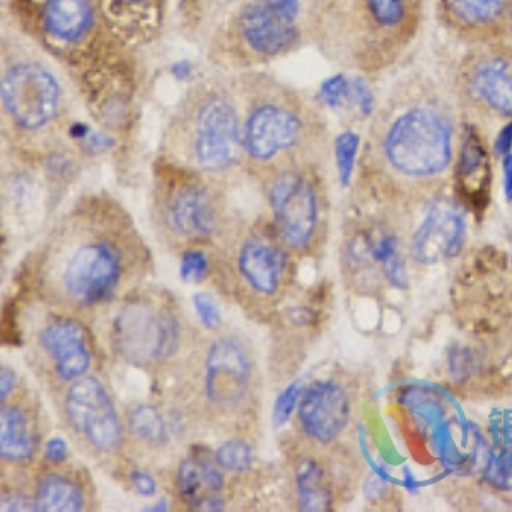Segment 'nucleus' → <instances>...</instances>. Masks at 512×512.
Wrapping results in <instances>:
<instances>
[{"instance_id":"1","label":"nucleus","mask_w":512,"mask_h":512,"mask_svg":"<svg viewBox=\"0 0 512 512\" xmlns=\"http://www.w3.org/2000/svg\"><path fill=\"white\" fill-rule=\"evenodd\" d=\"M384 154L402 175H437L451 161V128L439 111L412 108L391 123Z\"/></svg>"},{"instance_id":"2","label":"nucleus","mask_w":512,"mask_h":512,"mask_svg":"<svg viewBox=\"0 0 512 512\" xmlns=\"http://www.w3.org/2000/svg\"><path fill=\"white\" fill-rule=\"evenodd\" d=\"M178 340L180 330L175 316L147 301L128 303L113 323L118 354L139 366L163 361L175 352Z\"/></svg>"},{"instance_id":"3","label":"nucleus","mask_w":512,"mask_h":512,"mask_svg":"<svg viewBox=\"0 0 512 512\" xmlns=\"http://www.w3.org/2000/svg\"><path fill=\"white\" fill-rule=\"evenodd\" d=\"M2 105L18 127L41 130L59 115L62 89L43 65L18 62L2 77Z\"/></svg>"},{"instance_id":"4","label":"nucleus","mask_w":512,"mask_h":512,"mask_svg":"<svg viewBox=\"0 0 512 512\" xmlns=\"http://www.w3.org/2000/svg\"><path fill=\"white\" fill-rule=\"evenodd\" d=\"M193 113V152L198 164L209 171H221L238 159L243 146L239 117L233 99L209 89L197 93Z\"/></svg>"},{"instance_id":"5","label":"nucleus","mask_w":512,"mask_h":512,"mask_svg":"<svg viewBox=\"0 0 512 512\" xmlns=\"http://www.w3.org/2000/svg\"><path fill=\"white\" fill-rule=\"evenodd\" d=\"M262 98L251 106L245 128L243 147L256 161H270L280 152L297 146L303 134V120L294 110L289 96L279 86H263Z\"/></svg>"},{"instance_id":"6","label":"nucleus","mask_w":512,"mask_h":512,"mask_svg":"<svg viewBox=\"0 0 512 512\" xmlns=\"http://www.w3.org/2000/svg\"><path fill=\"white\" fill-rule=\"evenodd\" d=\"M65 407L70 424L94 448L111 453L122 444V425L117 410L98 379L86 378L72 384Z\"/></svg>"},{"instance_id":"7","label":"nucleus","mask_w":512,"mask_h":512,"mask_svg":"<svg viewBox=\"0 0 512 512\" xmlns=\"http://www.w3.org/2000/svg\"><path fill=\"white\" fill-rule=\"evenodd\" d=\"M122 265L115 248L93 243L76 251L65 268L64 284L69 296L81 304L105 301L117 287Z\"/></svg>"},{"instance_id":"8","label":"nucleus","mask_w":512,"mask_h":512,"mask_svg":"<svg viewBox=\"0 0 512 512\" xmlns=\"http://www.w3.org/2000/svg\"><path fill=\"white\" fill-rule=\"evenodd\" d=\"M272 207L277 229L287 245H308L318 222V200L311 183L294 173L280 175L272 187Z\"/></svg>"},{"instance_id":"9","label":"nucleus","mask_w":512,"mask_h":512,"mask_svg":"<svg viewBox=\"0 0 512 512\" xmlns=\"http://www.w3.org/2000/svg\"><path fill=\"white\" fill-rule=\"evenodd\" d=\"M350 403L344 388L335 381L311 384L299 407L303 429L318 443H330L344 431L349 420Z\"/></svg>"},{"instance_id":"10","label":"nucleus","mask_w":512,"mask_h":512,"mask_svg":"<svg viewBox=\"0 0 512 512\" xmlns=\"http://www.w3.org/2000/svg\"><path fill=\"white\" fill-rule=\"evenodd\" d=\"M465 219L458 210L436 204L425 217L412 241V255L424 265L454 258L465 241Z\"/></svg>"},{"instance_id":"11","label":"nucleus","mask_w":512,"mask_h":512,"mask_svg":"<svg viewBox=\"0 0 512 512\" xmlns=\"http://www.w3.org/2000/svg\"><path fill=\"white\" fill-rule=\"evenodd\" d=\"M250 359L234 340H217L207 357V395L219 405H233L250 383Z\"/></svg>"},{"instance_id":"12","label":"nucleus","mask_w":512,"mask_h":512,"mask_svg":"<svg viewBox=\"0 0 512 512\" xmlns=\"http://www.w3.org/2000/svg\"><path fill=\"white\" fill-rule=\"evenodd\" d=\"M239 38L251 52L262 57H275L296 43V24L274 11L265 0L246 7L238 18Z\"/></svg>"},{"instance_id":"13","label":"nucleus","mask_w":512,"mask_h":512,"mask_svg":"<svg viewBox=\"0 0 512 512\" xmlns=\"http://www.w3.org/2000/svg\"><path fill=\"white\" fill-rule=\"evenodd\" d=\"M98 7V0H43L38 14L41 31L55 45H79L93 31Z\"/></svg>"},{"instance_id":"14","label":"nucleus","mask_w":512,"mask_h":512,"mask_svg":"<svg viewBox=\"0 0 512 512\" xmlns=\"http://www.w3.org/2000/svg\"><path fill=\"white\" fill-rule=\"evenodd\" d=\"M40 344L57 367V373L65 381L81 378L91 364L86 332L72 320H57L41 332Z\"/></svg>"},{"instance_id":"15","label":"nucleus","mask_w":512,"mask_h":512,"mask_svg":"<svg viewBox=\"0 0 512 512\" xmlns=\"http://www.w3.org/2000/svg\"><path fill=\"white\" fill-rule=\"evenodd\" d=\"M219 465V463H217ZM207 451H195L178 470L181 499L197 511H221L224 477Z\"/></svg>"},{"instance_id":"16","label":"nucleus","mask_w":512,"mask_h":512,"mask_svg":"<svg viewBox=\"0 0 512 512\" xmlns=\"http://www.w3.org/2000/svg\"><path fill=\"white\" fill-rule=\"evenodd\" d=\"M169 224L183 238L210 236L216 226V216L209 193L195 185L183 188L169 209Z\"/></svg>"},{"instance_id":"17","label":"nucleus","mask_w":512,"mask_h":512,"mask_svg":"<svg viewBox=\"0 0 512 512\" xmlns=\"http://www.w3.org/2000/svg\"><path fill=\"white\" fill-rule=\"evenodd\" d=\"M238 265L255 291L274 294L286 268V256L275 246L251 239L239 253Z\"/></svg>"},{"instance_id":"18","label":"nucleus","mask_w":512,"mask_h":512,"mask_svg":"<svg viewBox=\"0 0 512 512\" xmlns=\"http://www.w3.org/2000/svg\"><path fill=\"white\" fill-rule=\"evenodd\" d=\"M473 91L492 110L512 117V65L504 57H490L473 70Z\"/></svg>"},{"instance_id":"19","label":"nucleus","mask_w":512,"mask_h":512,"mask_svg":"<svg viewBox=\"0 0 512 512\" xmlns=\"http://www.w3.org/2000/svg\"><path fill=\"white\" fill-rule=\"evenodd\" d=\"M35 449L28 420L18 408H2L0 415V454L7 461H24Z\"/></svg>"},{"instance_id":"20","label":"nucleus","mask_w":512,"mask_h":512,"mask_svg":"<svg viewBox=\"0 0 512 512\" xmlns=\"http://www.w3.org/2000/svg\"><path fill=\"white\" fill-rule=\"evenodd\" d=\"M84 507V497L76 483L60 475L43 478L36 492L35 511L79 512Z\"/></svg>"},{"instance_id":"21","label":"nucleus","mask_w":512,"mask_h":512,"mask_svg":"<svg viewBox=\"0 0 512 512\" xmlns=\"http://www.w3.org/2000/svg\"><path fill=\"white\" fill-rule=\"evenodd\" d=\"M163 0H98L101 16L117 23V28H151L158 19Z\"/></svg>"},{"instance_id":"22","label":"nucleus","mask_w":512,"mask_h":512,"mask_svg":"<svg viewBox=\"0 0 512 512\" xmlns=\"http://www.w3.org/2000/svg\"><path fill=\"white\" fill-rule=\"evenodd\" d=\"M297 489L301 509L309 512L330 511L332 492L325 482V473L315 461H304L297 470Z\"/></svg>"},{"instance_id":"23","label":"nucleus","mask_w":512,"mask_h":512,"mask_svg":"<svg viewBox=\"0 0 512 512\" xmlns=\"http://www.w3.org/2000/svg\"><path fill=\"white\" fill-rule=\"evenodd\" d=\"M507 0H449V11L460 23L483 26L501 18Z\"/></svg>"},{"instance_id":"24","label":"nucleus","mask_w":512,"mask_h":512,"mask_svg":"<svg viewBox=\"0 0 512 512\" xmlns=\"http://www.w3.org/2000/svg\"><path fill=\"white\" fill-rule=\"evenodd\" d=\"M128 424H130V432L140 441L163 444L168 439L166 424L156 408H134L128 417Z\"/></svg>"},{"instance_id":"25","label":"nucleus","mask_w":512,"mask_h":512,"mask_svg":"<svg viewBox=\"0 0 512 512\" xmlns=\"http://www.w3.org/2000/svg\"><path fill=\"white\" fill-rule=\"evenodd\" d=\"M485 164H487V156H485L480 140L475 135H470L463 144L460 166H458V178H460L461 185L466 187L470 181L478 180L475 176H483Z\"/></svg>"},{"instance_id":"26","label":"nucleus","mask_w":512,"mask_h":512,"mask_svg":"<svg viewBox=\"0 0 512 512\" xmlns=\"http://www.w3.org/2000/svg\"><path fill=\"white\" fill-rule=\"evenodd\" d=\"M367 16L373 19L378 28L390 30L396 28L405 18V0H362Z\"/></svg>"},{"instance_id":"27","label":"nucleus","mask_w":512,"mask_h":512,"mask_svg":"<svg viewBox=\"0 0 512 512\" xmlns=\"http://www.w3.org/2000/svg\"><path fill=\"white\" fill-rule=\"evenodd\" d=\"M216 461L229 472H246L253 463L251 446L241 439H231L217 449Z\"/></svg>"},{"instance_id":"28","label":"nucleus","mask_w":512,"mask_h":512,"mask_svg":"<svg viewBox=\"0 0 512 512\" xmlns=\"http://www.w3.org/2000/svg\"><path fill=\"white\" fill-rule=\"evenodd\" d=\"M359 144H361V137L354 134V132H344V134L338 135L337 140H335L338 176H340V181H342L344 187L349 185L352 173H354Z\"/></svg>"},{"instance_id":"29","label":"nucleus","mask_w":512,"mask_h":512,"mask_svg":"<svg viewBox=\"0 0 512 512\" xmlns=\"http://www.w3.org/2000/svg\"><path fill=\"white\" fill-rule=\"evenodd\" d=\"M485 478L497 489L512 490V446L492 454Z\"/></svg>"},{"instance_id":"30","label":"nucleus","mask_w":512,"mask_h":512,"mask_svg":"<svg viewBox=\"0 0 512 512\" xmlns=\"http://www.w3.org/2000/svg\"><path fill=\"white\" fill-rule=\"evenodd\" d=\"M321 96L330 108H342V106H354L352 101V81L344 76H335L323 82Z\"/></svg>"},{"instance_id":"31","label":"nucleus","mask_w":512,"mask_h":512,"mask_svg":"<svg viewBox=\"0 0 512 512\" xmlns=\"http://www.w3.org/2000/svg\"><path fill=\"white\" fill-rule=\"evenodd\" d=\"M209 272V260L204 251H187L181 256V279L190 284H197L207 277Z\"/></svg>"},{"instance_id":"32","label":"nucleus","mask_w":512,"mask_h":512,"mask_svg":"<svg viewBox=\"0 0 512 512\" xmlns=\"http://www.w3.org/2000/svg\"><path fill=\"white\" fill-rule=\"evenodd\" d=\"M301 398V383H292L289 388L280 393L274 407V424L277 427L286 425L291 419L292 412L296 410L297 402Z\"/></svg>"},{"instance_id":"33","label":"nucleus","mask_w":512,"mask_h":512,"mask_svg":"<svg viewBox=\"0 0 512 512\" xmlns=\"http://www.w3.org/2000/svg\"><path fill=\"white\" fill-rule=\"evenodd\" d=\"M193 306L197 311L202 325L209 330H216L221 325V309L217 306L216 299L207 292H198L193 296Z\"/></svg>"},{"instance_id":"34","label":"nucleus","mask_w":512,"mask_h":512,"mask_svg":"<svg viewBox=\"0 0 512 512\" xmlns=\"http://www.w3.org/2000/svg\"><path fill=\"white\" fill-rule=\"evenodd\" d=\"M383 267L384 274H386V277L390 280V284L398 287V289H403V287L408 286L407 267H405L402 256L395 253V255L390 256L388 260H384Z\"/></svg>"},{"instance_id":"35","label":"nucleus","mask_w":512,"mask_h":512,"mask_svg":"<svg viewBox=\"0 0 512 512\" xmlns=\"http://www.w3.org/2000/svg\"><path fill=\"white\" fill-rule=\"evenodd\" d=\"M130 480L134 482L135 489L139 490L140 495L151 497V495L156 494L158 485H156V480L149 473L134 470V472L130 473Z\"/></svg>"},{"instance_id":"36","label":"nucleus","mask_w":512,"mask_h":512,"mask_svg":"<svg viewBox=\"0 0 512 512\" xmlns=\"http://www.w3.org/2000/svg\"><path fill=\"white\" fill-rule=\"evenodd\" d=\"M395 253H398V241L393 236H386V238L381 239L378 245L374 246L373 250L374 260H378L381 263L384 260H388Z\"/></svg>"},{"instance_id":"37","label":"nucleus","mask_w":512,"mask_h":512,"mask_svg":"<svg viewBox=\"0 0 512 512\" xmlns=\"http://www.w3.org/2000/svg\"><path fill=\"white\" fill-rule=\"evenodd\" d=\"M67 453H69V449H67V443H65L64 439L53 437V439L48 441L47 451H45L48 461L62 463L67 458Z\"/></svg>"},{"instance_id":"38","label":"nucleus","mask_w":512,"mask_h":512,"mask_svg":"<svg viewBox=\"0 0 512 512\" xmlns=\"http://www.w3.org/2000/svg\"><path fill=\"white\" fill-rule=\"evenodd\" d=\"M265 2L282 16H286L291 21H296L299 0H265Z\"/></svg>"},{"instance_id":"39","label":"nucleus","mask_w":512,"mask_h":512,"mask_svg":"<svg viewBox=\"0 0 512 512\" xmlns=\"http://www.w3.org/2000/svg\"><path fill=\"white\" fill-rule=\"evenodd\" d=\"M2 511H35V502H30L19 495L2 494Z\"/></svg>"},{"instance_id":"40","label":"nucleus","mask_w":512,"mask_h":512,"mask_svg":"<svg viewBox=\"0 0 512 512\" xmlns=\"http://www.w3.org/2000/svg\"><path fill=\"white\" fill-rule=\"evenodd\" d=\"M512 118V117H511ZM512 151V120L507 123L506 127L502 128L499 135H497V140H495V152L499 154V156H507V154H511Z\"/></svg>"},{"instance_id":"41","label":"nucleus","mask_w":512,"mask_h":512,"mask_svg":"<svg viewBox=\"0 0 512 512\" xmlns=\"http://www.w3.org/2000/svg\"><path fill=\"white\" fill-rule=\"evenodd\" d=\"M14 384H16V376H14L11 369L4 367V369L0 371V400H2V402H6L7 396L11 395Z\"/></svg>"},{"instance_id":"42","label":"nucleus","mask_w":512,"mask_h":512,"mask_svg":"<svg viewBox=\"0 0 512 512\" xmlns=\"http://www.w3.org/2000/svg\"><path fill=\"white\" fill-rule=\"evenodd\" d=\"M502 169H504V193H506L507 202H512V154L504 156Z\"/></svg>"},{"instance_id":"43","label":"nucleus","mask_w":512,"mask_h":512,"mask_svg":"<svg viewBox=\"0 0 512 512\" xmlns=\"http://www.w3.org/2000/svg\"><path fill=\"white\" fill-rule=\"evenodd\" d=\"M149 511H168V506H166V501H161L156 506L151 507Z\"/></svg>"},{"instance_id":"44","label":"nucleus","mask_w":512,"mask_h":512,"mask_svg":"<svg viewBox=\"0 0 512 512\" xmlns=\"http://www.w3.org/2000/svg\"><path fill=\"white\" fill-rule=\"evenodd\" d=\"M511 28H512V12H511Z\"/></svg>"}]
</instances>
